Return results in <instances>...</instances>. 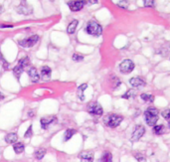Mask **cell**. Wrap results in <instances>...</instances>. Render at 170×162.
Listing matches in <instances>:
<instances>
[{
	"mask_svg": "<svg viewBox=\"0 0 170 162\" xmlns=\"http://www.w3.org/2000/svg\"><path fill=\"white\" fill-rule=\"evenodd\" d=\"M158 115H159V111H158L157 109H155V107H148L143 113L145 122L149 126H154L155 123L158 121V118H159Z\"/></svg>",
	"mask_w": 170,
	"mask_h": 162,
	"instance_id": "6da1fadb",
	"label": "cell"
},
{
	"mask_svg": "<svg viewBox=\"0 0 170 162\" xmlns=\"http://www.w3.org/2000/svg\"><path fill=\"white\" fill-rule=\"evenodd\" d=\"M122 120H123V116L117 115V113H108V115L103 118L105 125L111 128L118 127L120 123H122Z\"/></svg>",
	"mask_w": 170,
	"mask_h": 162,
	"instance_id": "7a4b0ae2",
	"label": "cell"
},
{
	"mask_svg": "<svg viewBox=\"0 0 170 162\" xmlns=\"http://www.w3.org/2000/svg\"><path fill=\"white\" fill-rule=\"evenodd\" d=\"M12 25H7V24H1L0 25V28H12Z\"/></svg>",
	"mask_w": 170,
	"mask_h": 162,
	"instance_id": "836d02e7",
	"label": "cell"
},
{
	"mask_svg": "<svg viewBox=\"0 0 170 162\" xmlns=\"http://www.w3.org/2000/svg\"><path fill=\"white\" fill-rule=\"evenodd\" d=\"M28 76H29V78L31 80V82H33V83L39 82L40 76H39V74H38V71L36 70V68H34V67L30 68L28 70Z\"/></svg>",
	"mask_w": 170,
	"mask_h": 162,
	"instance_id": "4fadbf2b",
	"label": "cell"
},
{
	"mask_svg": "<svg viewBox=\"0 0 170 162\" xmlns=\"http://www.w3.org/2000/svg\"><path fill=\"white\" fill-rule=\"evenodd\" d=\"M86 4H87L86 0H71V1L68 2V6L72 11L77 12L83 9Z\"/></svg>",
	"mask_w": 170,
	"mask_h": 162,
	"instance_id": "52a82bcc",
	"label": "cell"
},
{
	"mask_svg": "<svg viewBox=\"0 0 170 162\" xmlns=\"http://www.w3.org/2000/svg\"><path fill=\"white\" fill-rule=\"evenodd\" d=\"M98 2V0H90V1H89L90 4H96Z\"/></svg>",
	"mask_w": 170,
	"mask_h": 162,
	"instance_id": "e575fe53",
	"label": "cell"
},
{
	"mask_svg": "<svg viewBox=\"0 0 170 162\" xmlns=\"http://www.w3.org/2000/svg\"><path fill=\"white\" fill-rule=\"evenodd\" d=\"M134 157H135L136 160H138V162H146L145 156H144V155H142V154H135V155H134Z\"/></svg>",
	"mask_w": 170,
	"mask_h": 162,
	"instance_id": "4dcf8cb0",
	"label": "cell"
},
{
	"mask_svg": "<svg viewBox=\"0 0 170 162\" xmlns=\"http://www.w3.org/2000/svg\"><path fill=\"white\" fill-rule=\"evenodd\" d=\"M88 112L92 116H102L103 113V110L102 106L97 101H92L87 106Z\"/></svg>",
	"mask_w": 170,
	"mask_h": 162,
	"instance_id": "277c9868",
	"label": "cell"
},
{
	"mask_svg": "<svg viewBox=\"0 0 170 162\" xmlns=\"http://www.w3.org/2000/svg\"><path fill=\"white\" fill-rule=\"evenodd\" d=\"M0 60H1V62H2V66H3V68L5 69V70H7L8 68H9V64L5 61V59L2 57V55L0 54Z\"/></svg>",
	"mask_w": 170,
	"mask_h": 162,
	"instance_id": "d6a6232c",
	"label": "cell"
},
{
	"mask_svg": "<svg viewBox=\"0 0 170 162\" xmlns=\"http://www.w3.org/2000/svg\"><path fill=\"white\" fill-rule=\"evenodd\" d=\"M32 135H33V127H32V125H30V126L28 127V129L26 130V132H25V134H24V137L28 138V137H31Z\"/></svg>",
	"mask_w": 170,
	"mask_h": 162,
	"instance_id": "f546056e",
	"label": "cell"
},
{
	"mask_svg": "<svg viewBox=\"0 0 170 162\" xmlns=\"http://www.w3.org/2000/svg\"><path fill=\"white\" fill-rule=\"evenodd\" d=\"M24 148H25V146L22 142H15L13 144V150L15 151V153H17V154H20L23 152Z\"/></svg>",
	"mask_w": 170,
	"mask_h": 162,
	"instance_id": "ffe728a7",
	"label": "cell"
},
{
	"mask_svg": "<svg viewBox=\"0 0 170 162\" xmlns=\"http://www.w3.org/2000/svg\"><path fill=\"white\" fill-rule=\"evenodd\" d=\"M16 11H17L19 14H23V15H29L33 12V8L30 6V5L27 3L26 0H22L20 5L16 9Z\"/></svg>",
	"mask_w": 170,
	"mask_h": 162,
	"instance_id": "ba28073f",
	"label": "cell"
},
{
	"mask_svg": "<svg viewBox=\"0 0 170 162\" xmlns=\"http://www.w3.org/2000/svg\"><path fill=\"white\" fill-rule=\"evenodd\" d=\"M78 23H79V21L78 20H73L72 22H71L70 24H69V26H68V29H67V31H68V33L69 34H74L75 32H76V29H77V26H78Z\"/></svg>",
	"mask_w": 170,
	"mask_h": 162,
	"instance_id": "d6986e66",
	"label": "cell"
},
{
	"mask_svg": "<svg viewBox=\"0 0 170 162\" xmlns=\"http://www.w3.org/2000/svg\"><path fill=\"white\" fill-rule=\"evenodd\" d=\"M86 32L92 36L98 37V36H101L102 33V28L100 24L96 22V21H90V22L87 24Z\"/></svg>",
	"mask_w": 170,
	"mask_h": 162,
	"instance_id": "3957f363",
	"label": "cell"
},
{
	"mask_svg": "<svg viewBox=\"0 0 170 162\" xmlns=\"http://www.w3.org/2000/svg\"><path fill=\"white\" fill-rule=\"evenodd\" d=\"M98 162H112V154L109 151H105L102 154Z\"/></svg>",
	"mask_w": 170,
	"mask_h": 162,
	"instance_id": "2e32d148",
	"label": "cell"
},
{
	"mask_svg": "<svg viewBox=\"0 0 170 162\" xmlns=\"http://www.w3.org/2000/svg\"><path fill=\"white\" fill-rule=\"evenodd\" d=\"M161 115L163 116L164 120H166L169 123V126H170V109H167V110H164L162 112H161Z\"/></svg>",
	"mask_w": 170,
	"mask_h": 162,
	"instance_id": "4316f807",
	"label": "cell"
},
{
	"mask_svg": "<svg viewBox=\"0 0 170 162\" xmlns=\"http://www.w3.org/2000/svg\"><path fill=\"white\" fill-rule=\"evenodd\" d=\"M94 152L91 150H86L81 152L79 155V158L81 159V162H94Z\"/></svg>",
	"mask_w": 170,
	"mask_h": 162,
	"instance_id": "8fae6325",
	"label": "cell"
},
{
	"mask_svg": "<svg viewBox=\"0 0 170 162\" xmlns=\"http://www.w3.org/2000/svg\"><path fill=\"white\" fill-rule=\"evenodd\" d=\"M46 152H47V150H46L45 148H43V147L39 148V149H37V150L35 151V154H34V155H35V158L38 159V160L43 159L44 156L46 155Z\"/></svg>",
	"mask_w": 170,
	"mask_h": 162,
	"instance_id": "44dd1931",
	"label": "cell"
},
{
	"mask_svg": "<svg viewBox=\"0 0 170 162\" xmlns=\"http://www.w3.org/2000/svg\"><path fill=\"white\" fill-rule=\"evenodd\" d=\"M164 129H165V127H164L163 125H155L154 126H153L152 131H153V133L159 135V134H162L164 132Z\"/></svg>",
	"mask_w": 170,
	"mask_h": 162,
	"instance_id": "603a6c76",
	"label": "cell"
},
{
	"mask_svg": "<svg viewBox=\"0 0 170 162\" xmlns=\"http://www.w3.org/2000/svg\"><path fill=\"white\" fill-rule=\"evenodd\" d=\"M134 96H135V91L133 90H129L124 95L122 96V98L125 99V100H130V99H133Z\"/></svg>",
	"mask_w": 170,
	"mask_h": 162,
	"instance_id": "d4e9b609",
	"label": "cell"
},
{
	"mask_svg": "<svg viewBox=\"0 0 170 162\" xmlns=\"http://www.w3.org/2000/svg\"><path fill=\"white\" fill-rule=\"evenodd\" d=\"M18 65H20V66L23 67V68H26L29 65V58L28 57H23L22 59H20L19 62H18Z\"/></svg>",
	"mask_w": 170,
	"mask_h": 162,
	"instance_id": "484cf974",
	"label": "cell"
},
{
	"mask_svg": "<svg viewBox=\"0 0 170 162\" xmlns=\"http://www.w3.org/2000/svg\"><path fill=\"white\" fill-rule=\"evenodd\" d=\"M143 5L146 8H153L155 5L154 0H143Z\"/></svg>",
	"mask_w": 170,
	"mask_h": 162,
	"instance_id": "83f0119b",
	"label": "cell"
},
{
	"mask_svg": "<svg viewBox=\"0 0 170 162\" xmlns=\"http://www.w3.org/2000/svg\"><path fill=\"white\" fill-rule=\"evenodd\" d=\"M29 116H30V117L34 116V111H31V110H30V111H29Z\"/></svg>",
	"mask_w": 170,
	"mask_h": 162,
	"instance_id": "8d00e7d4",
	"label": "cell"
},
{
	"mask_svg": "<svg viewBox=\"0 0 170 162\" xmlns=\"http://www.w3.org/2000/svg\"><path fill=\"white\" fill-rule=\"evenodd\" d=\"M140 98L145 102H153L154 101V96L150 95V94H141Z\"/></svg>",
	"mask_w": 170,
	"mask_h": 162,
	"instance_id": "cb8c5ba5",
	"label": "cell"
},
{
	"mask_svg": "<svg viewBox=\"0 0 170 162\" xmlns=\"http://www.w3.org/2000/svg\"><path fill=\"white\" fill-rule=\"evenodd\" d=\"M39 40V36L38 35H33L29 38H27V39H24L19 42V44L22 46V47H25V48H31L34 46L36 43Z\"/></svg>",
	"mask_w": 170,
	"mask_h": 162,
	"instance_id": "9c48e42d",
	"label": "cell"
},
{
	"mask_svg": "<svg viewBox=\"0 0 170 162\" xmlns=\"http://www.w3.org/2000/svg\"><path fill=\"white\" fill-rule=\"evenodd\" d=\"M18 139V135L14 132L8 133L6 136H5V141H6L8 144H14L15 142H17Z\"/></svg>",
	"mask_w": 170,
	"mask_h": 162,
	"instance_id": "9a60e30c",
	"label": "cell"
},
{
	"mask_svg": "<svg viewBox=\"0 0 170 162\" xmlns=\"http://www.w3.org/2000/svg\"><path fill=\"white\" fill-rule=\"evenodd\" d=\"M134 67H135L134 63L131 60H129V59H127V60H123L119 64V71L120 73L127 75L132 72L134 70Z\"/></svg>",
	"mask_w": 170,
	"mask_h": 162,
	"instance_id": "5b68a950",
	"label": "cell"
},
{
	"mask_svg": "<svg viewBox=\"0 0 170 162\" xmlns=\"http://www.w3.org/2000/svg\"><path fill=\"white\" fill-rule=\"evenodd\" d=\"M77 132L76 129H73V128H68L67 130L65 131L64 133V136H63V139L64 141H68V140H70L71 138H72L74 136V134Z\"/></svg>",
	"mask_w": 170,
	"mask_h": 162,
	"instance_id": "ac0fdd59",
	"label": "cell"
},
{
	"mask_svg": "<svg viewBox=\"0 0 170 162\" xmlns=\"http://www.w3.org/2000/svg\"><path fill=\"white\" fill-rule=\"evenodd\" d=\"M4 98H5V96H4V95H3L2 93H0V101L4 100Z\"/></svg>",
	"mask_w": 170,
	"mask_h": 162,
	"instance_id": "d590c367",
	"label": "cell"
},
{
	"mask_svg": "<svg viewBox=\"0 0 170 162\" xmlns=\"http://www.w3.org/2000/svg\"><path fill=\"white\" fill-rule=\"evenodd\" d=\"M144 133H145V128L143 125H135V127L133 129V132H132V134H131L130 140L132 142L138 141V140H139L142 136L144 135Z\"/></svg>",
	"mask_w": 170,
	"mask_h": 162,
	"instance_id": "8992f818",
	"label": "cell"
},
{
	"mask_svg": "<svg viewBox=\"0 0 170 162\" xmlns=\"http://www.w3.org/2000/svg\"><path fill=\"white\" fill-rule=\"evenodd\" d=\"M73 60H74L75 62L83 61V60H84V56L80 55V54H74V55H73Z\"/></svg>",
	"mask_w": 170,
	"mask_h": 162,
	"instance_id": "1f68e13d",
	"label": "cell"
},
{
	"mask_svg": "<svg viewBox=\"0 0 170 162\" xmlns=\"http://www.w3.org/2000/svg\"><path fill=\"white\" fill-rule=\"evenodd\" d=\"M51 74H52V70L50 67H48V66H43L41 68V77L43 80H50L51 78Z\"/></svg>",
	"mask_w": 170,
	"mask_h": 162,
	"instance_id": "5bb4252c",
	"label": "cell"
},
{
	"mask_svg": "<svg viewBox=\"0 0 170 162\" xmlns=\"http://www.w3.org/2000/svg\"><path fill=\"white\" fill-rule=\"evenodd\" d=\"M23 71H24V68L21 67L20 65H17V66L14 67V69H13V74H14L15 77L19 80L20 79V76H21L22 73H23Z\"/></svg>",
	"mask_w": 170,
	"mask_h": 162,
	"instance_id": "7402d4cb",
	"label": "cell"
},
{
	"mask_svg": "<svg viewBox=\"0 0 170 162\" xmlns=\"http://www.w3.org/2000/svg\"><path fill=\"white\" fill-rule=\"evenodd\" d=\"M40 122H41V127L43 129H47L51 125H53V123H55V122H57V117L55 116V115L47 116V117H42Z\"/></svg>",
	"mask_w": 170,
	"mask_h": 162,
	"instance_id": "30bf717a",
	"label": "cell"
},
{
	"mask_svg": "<svg viewBox=\"0 0 170 162\" xmlns=\"http://www.w3.org/2000/svg\"><path fill=\"white\" fill-rule=\"evenodd\" d=\"M129 84L131 87H133V88H142L145 86V81L141 78L134 77L129 80Z\"/></svg>",
	"mask_w": 170,
	"mask_h": 162,
	"instance_id": "7c38bea8",
	"label": "cell"
},
{
	"mask_svg": "<svg viewBox=\"0 0 170 162\" xmlns=\"http://www.w3.org/2000/svg\"><path fill=\"white\" fill-rule=\"evenodd\" d=\"M88 88L87 84H83L81 85L80 87L78 88V91H77V95H78V98L80 99V101H85V96H84V91Z\"/></svg>",
	"mask_w": 170,
	"mask_h": 162,
	"instance_id": "e0dca14e",
	"label": "cell"
},
{
	"mask_svg": "<svg viewBox=\"0 0 170 162\" xmlns=\"http://www.w3.org/2000/svg\"><path fill=\"white\" fill-rule=\"evenodd\" d=\"M128 4H129V2L128 0H120V1L118 3V6L122 9H127L128 7Z\"/></svg>",
	"mask_w": 170,
	"mask_h": 162,
	"instance_id": "f1b7e54d",
	"label": "cell"
}]
</instances>
